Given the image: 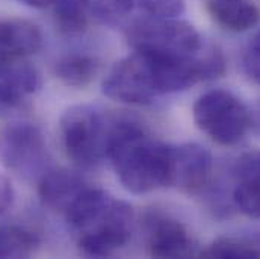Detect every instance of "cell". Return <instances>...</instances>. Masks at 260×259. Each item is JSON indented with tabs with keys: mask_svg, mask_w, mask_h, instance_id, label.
<instances>
[{
	"mask_svg": "<svg viewBox=\"0 0 260 259\" xmlns=\"http://www.w3.org/2000/svg\"><path fill=\"white\" fill-rule=\"evenodd\" d=\"M200 256L218 259L260 258V243L244 238L222 237L216 238L204 250H201Z\"/></svg>",
	"mask_w": 260,
	"mask_h": 259,
	"instance_id": "d6986e66",
	"label": "cell"
},
{
	"mask_svg": "<svg viewBox=\"0 0 260 259\" xmlns=\"http://www.w3.org/2000/svg\"><path fill=\"white\" fill-rule=\"evenodd\" d=\"M233 179L236 208L251 218H260V152H248L238 159Z\"/></svg>",
	"mask_w": 260,
	"mask_h": 259,
	"instance_id": "7c38bea8",
	"label": "cell"
},
{
	"mask_svg": "<svg viewBox=\"0 0 260 259\" xmlns=\"http://www.w3.org/2000/svg\"><path fill=\"white\" fill-rule=\"evenodd\" d=\"M43 47L40 27L23 18L0 20V58L26 60Z\"/></svg>",
	"mask_w": 260,
	"mask_h": 259,
	"instance_id": "4fadbf2b",
	"label": "cell"
},
{
	"mask_svg": "<svg viewBox=\"0 0 260 259\" xmlns=\"http://www.w3.org/2000/svg\"><path fill=\"white\" fill-rule=\"evenodd\" d=\"M147 249L154 258H188L195 255V243L177 218L154 211L145 217Z\"/></svg>",
	"mask_w": 260,
	"mask_h": 259,
	"instance_id": "9c48e42d",
	"label": "cell"
},
{
	"mask_svg": "<svg viewBox=\"0 0 260 259\" xmlns=\"http://www.w3.org/2000/svg\"><path fill=\"white\" fill-rule=\"evenodd\" d=\"M3 109H8V108H5V106H2V105H0V111H3Z\"/></svg>",
	"mask_w": 260,
	"mask_h": 259,
	"instance_id": "603a6c76",
	"label": "cell"
},
{
	"mask_svg": "<svg viewBox=\"0 0 260 259\" xmlns=\"http://www.w3.org/2000/svg\"><path fill=\"white\" fill-rule=\"evenodd\" d=\"M197 128L221 146H233L245 138L251 128L247 105L227 90H210L192 106Z\"/></svg>",
	"mask_w": 260,
	"mask_h": 259,
	"instance_id": "8992f818",
	"label": "cell"
},
{
	"mask_svg": "<svg viewBox=\"0 0 260 259\" xmlns=\"http://www.w3.org/2000/svg\"><path fill=\"white\" fill-rule=\"evenodd\" d=\"M43 132L32 123L17 122L0 129V164L27 181H40L50 168Z\"/></svg>",
	"mask_w": 260,
	"mask_h": 259,
	"instance_id": "52a82bcc",
	"label": "cell"
},
{
	"mask_svg": "<svg viewBox=\"0 0 260 259\" xmlns=\"http://www.w3.org/2000/svg\"><path fill=\"white\" fill-rule=\"evenodd\" d=\"M117 120L92 105H74L62 114V146L77 168L94 170L108 159Z\"/></svg>",
	"mask_w": 260,
	"mask_h": 259,
	"instance_id": "277c9868",
	"label": "cell"
},
{
	"mask_svg": "<svg viewBox=\"0 0 260 259\" xmlns=\"http://www.w3.org/2000/svg\"><path fill=\"white\" fill-rule=\"evenodd\" d=\"M100 71V61L91 55H67L55 64V76L67 87L83 88Z\"/></svg>",
	"mask_w": 260,
	"mask_h": 259,
	"instance_id": "2e32d148",
	"label": "cell"
},
{
	"mask_svg": "<svg viewBox=\"0 0 260 259\" xmlns=\"http://www.w3.org/2000/svg\"><path fill=\"white\" fill-rule=\"evenodd\" d=\"M133 50L174 56L194 58L204 50L200 32L188 21L171 18H139L126 29Z\"/></svg>",
	"mask_w": 260,
	"mask_h": 259,
	"instance_id": "5b68a950",
	"label": "cell"
},
{
	"mask_svg": "<svg viewBox=\"0 0 260 259\" xmlns=\"http://www.w3.org/2000/svg\"><path fill=\"white\" fill-rule=\"evenodd\" d=\"M210 175L212 156L203 146L195 142L173 146L171 187L195 194L209 184Z\"/></svg>",
	"mask_w": 260,
	"mask_h": 259,
	"instance_id": "30bf717a",
	"label": "cell"
},
{
	"mask_svg": "<svg viewBox=\"0 0 260 259\" xmlns=\"http://www.w3.org/2000/svg\"><path fill=\"white\" fill-rule=\"evenodd\" d=\"M224 58L209 49L194 58H174L133 50L120 60L102 82V91L112 100L129 105H148L154 99L185 91L198 82L224 73Z\"/></svg>",
	"mask_w": 260,
	"mask_h": 259,
	"instance_id": "6da1fadb",
	"label": "cell"
},
{
	"mask_svg": "<svg viewBox=\"0 0 260 259\" xmlns=\"http://www.w3.org/2000/svg\"><path fill=\"white\" fill-rule=\"evenodd\" d=\"M53 8L55 24L61 34L76 37L86 31L91 15L86 0H59Z\"/></svg>",
	"mask_w": 260,
	"mask_h": 259,
	"instance_id": "ac0fdd59",
	"label": "cell"
},
{
	"mask_svg": "<svg viewBox=\"0 0 260 259\" xmlns=\"http://www.w3.org/2000/svg\"><path fill=\"white\" fill-rule=\"evenodd\" d=\"M171 150L133 120L118 117L108 159L124 190L147 194L171 187Z\"/></svg>",
	"mask_w": 260,
	"mask_h": 259,
	"instance_id": "7a4b0ae2",
	"label": "cell"
},
{
	"mask_svg": "<svg viewBox=\"0 0 260 259\" xmlns=\"http://www.w3.org/2000/svg\"><path fill=\"white\" fill-rule=\"evenodd\" d=\"M242 67L248 79L260 85V31L244 49Z\"/></svg>",
	"mask_w": 260,
	"mask_h": 259,
	"instance_id": "ffe728a7",
	"label": "cell"
},
{
	"mask_svg": "<svg viewBox=\"0 0 260 259\" xmlns=\"http://www.w3.org/2000/svg\"><path fill=\"white\" fill-rule=\"evenodd\" d=\"M65 220L77 234L80 252L86 256L103 258L129 241L133 209L109 193L89 187L65 212Z\"/></svg>",
	"mask_w": 260,
	"mask_h": 259,
	"instance_id": "3957f363",
	"label": "cell"
},
{
	"mask_svg": "<svg viewBox=\"0 0 260 259\" xmlns=\"http://www.w3.org/2000/svg\"><path fill=\"white\" fill-rule=\"evenodd\" d=\"M91 15L103 23L121 24L139 18H171L185 11L183 0H86Z\"/></svg>",
	"mask_w": 260,
	"mask_h": 259,
	"instance_id": "ba28073f",
	"label": "cell"
},
{
	"mask_svg": "<svg viewBox=\"0 0 260 259\" xmlns=\"http://www.w3.org/2000/svg\"><path fill=\"white\" fill-rule=\"evenodd\" d=\"M88 187L82 176L71 170H49L38 181V194L43 205L64 214Z\"/></svg>",
	"mask_w": 260,
	"mask_h": 259,
	"instance_id": "5bb4252c",
	"label": "cell"
},
{
	"mask_svg": "<svg viewBox=\"0 0 260 259\" xmlns=\"http://www.w3.org/2000/svg\"><path fill=\"white\" fill-rule=\"evenodd\" d=\"M14 202V188L11 182L0 175V214L5 212Z\"/></svg>",
	"mask_w": 260,
	"mask_h": 259,
	"instance_id": "44dd1931",
	"label": "cell"
},
{
	"mask_svg": "<svg viewBox=\"0 0 260 259\" xmlns=\"http://www.w3.org/2000/svg\"><path fill=\"white\" fill-rule=\"evenodd\" d=\"M18 2H21L26 6L35 8V9H46V8L55 6L59 0H18Z\"/></svg>",
	"mask_w": 260,
	"mask_h": 259,
	"instance_id": "7402d4cb",
	"label": "cell"
},
{
	"mask_svg": "<svg viewBox=\"0 0 260 259\" xmlns=\"http://www.w3.org/2000/svg\"><path fill=\"white\" fill-rule=\"evenodd\" d=\"M206 9L216 24L230 32H245L260 20L254 0H206Z\"/></svg>",
	"mask_w": 260,
	"mask_h": 259,
	"instance_id": "9a60e30c",
	"label": "cell"
},
{
	"mask_svg": "<svg viewBox=\"0 0 260 259\" xmlns=\"http://www.w3.org/2000/svg\"><path fill=\"white\" fill-rule=\"evenodd\" d=\"M40 246V237L23 226L0 227V259L27 258Z\"/></svg>",
	"mask_w": 260,
	"mask_h": 259,
	"instance_id": "e0dca14e",
	"label": "cell"
},
{
	"mask_svg": "<svg viewBox=\"0 0 260 259\" xmlns=\"http://www.w3.org/2000/svg\"><path fill=\"white\" fill-rule=\"evenodd\" d=\"M43 85L40 71L26 60L0 58V105L11 109Z\"/></svg>",
	"mask_w": 260,
	"mask_h": 259,
	"instance_id": "8fae6325",
	"label": "cell"
}]
</instances>
